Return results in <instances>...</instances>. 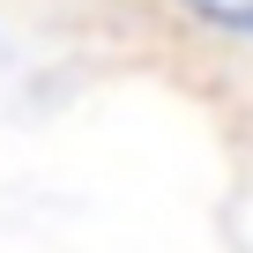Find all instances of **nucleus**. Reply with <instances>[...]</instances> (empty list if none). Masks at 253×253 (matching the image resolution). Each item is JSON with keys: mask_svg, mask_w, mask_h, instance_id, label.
<instances>
[{"mask_svg": "<svg viewBox=\"0 0 253 253\" xmlns=\"http://www.w3.org/2000/svg\"><path fill=\"white\" fill-rule=\"evenodd\" d=\"M186 8H194L201 23H223V30L253 38V0H186Z\"/></svg>", "mask_w": 253, "mask_h": 253, "instance_id": "obj_1", "label": "nucleus"}]
</instances>
